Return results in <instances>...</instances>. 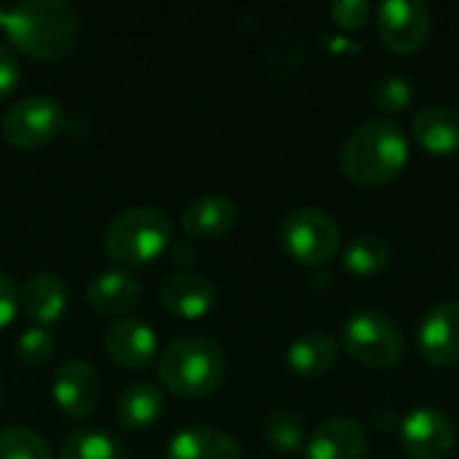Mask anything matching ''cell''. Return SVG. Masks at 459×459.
Segmentation results:
<instances>
[{
    "instance_id": "1",
    "label": "cell",
    "mask_w": 459,
    "mask_h": 459,
    "mask_svg": "<svg viewBox=\"0 0 459 459\" xmlns=\"http://www.w3.org/2000/svg\"><path fill=\"white\" fill-rule=\"evenodd\" d=\"M3 30L27 56L59 62L78 40V13L65 0H22L5 8Z\"/></svg>"
},
{
    "instance_id": "2",
    "label": "cell",
    "mask_w": 459,
    "mask_h": 459,
    "mask_svg": "<svg viewBox=\"0 0 459 459\" xmlns=\"http://www.w3.org/2000/svg\"><path fill=\"white\" fill-rule=\"evenodd\" d=\"M409 161V140L393 118H368L342 145V172L355 186H385Z\"/></svg>"
},
{
    "instance_id": "3",
    "label": "cell",
    "mask_w": 459,
    "mask_h": 459,
    "mask_svg": "<svg viewBox=\"0 0 459 459\" xmlns=\"http://www.w3.org/2000/svg\"><path fill=\"white\" fill-rule=\"evenodd\" d=\"M159 382L180 398H204L226 377V355L207 336H180L159 355Z\"/></svg>"
},
{
    "instance_id": "4",
    "label": "cell",
    "mask_w": 459,
    "mask_h": 459,
    "mask_svg": "<svg viewBox=\"0 0 459 459\" xmlns=\"http://www.w3.org/2000/svg\"><path fill=\"white\" fill-rule=\"evenodd\" d=\"M172 221L148 204L118 212L105 231V253L121 266H145L164 255L172 245Z\"/></svg>"
},
{
    "instance_id": "5",
    "label": "cell",
    "mask_w": 459,
    "mask_h": 459,
    "mask_svg": "<svg viewBox=\"0 0 459 459\" xmlns=\"http://www.w3.org/2000/svg\"><path fill=\"white\" fill-rule=\"evenodd\" d=\"M344 350L366 368L387 371L401 363L403 358V333L395 320L379 309H360L355 312L342 331Z\"/></svg>"
},
{
    "instance_id": "6",
    "label": "cell",
    "mask_w": 459,
    "mask_h": 459,
    "mask_svg": "<svg viewBox=\"0 0 459 459\" xmlns=\"http://www.w3.org/2000/svg\"><path fill=\"white\" fill-rule=\"evenodd\" d=\"M339 223L320 207H296L280 223L285 253L307 266L328 264L339 250Z\"/></svg>"
},
{
    "instance_id": "7",
    "label": "cell",
    "mask_w": 459,
    "mask_h": 459,
    "mask_svg": "<svg viewBox=\"0 0 459 459\" xmlns=\"http://www.w3.org/2000/svg\"><path fill=\"white\" fill-rule=\"evenodd\" d=\"M65 129V108L48 94H27L16 100L0 121L3 137L13 148H43Z\"/></svg>"
},
{
    "instance_id": "8",
    "label": "cell",
    "mask_w": 459,
    "mask_h": 459,
    "mask_svg": "<svg viewBox=\"0 0 459 459\" xmlns=\"http://www.w3.org/2000/svg\"><path fill=\"white\" fill-rule=\"evenodd\" d=\"M455 444V422L436 406H417L401 422V446L411 459H446Z\"/></svg>"
},
{
    "instance_id": "9",
    "label": "cell",
    "mask_w": 459,
    "mask_h": 459,
    "mask_svg": "<svg viewBox=\"0 0 459 459\" xmlns=\"http://www.w3.org/2000/svg\"><path fill=\"white\" fill-rule=\"evenodd\" d=\"M377 32L390 51H420L430 35V11L422 0H387L377 11Z\"/></svg>"
},
{
    "instance_id": "10",
    "label": "cell",
    "mask_w": 459,
    "mask_h": 459,
    "mask_svg": "<svg viewBox=\"0 0 459 459\" xmlns=\"http://www.w3.org/2000/svg\"><path fill=\"white\" fill-rule=\"evenodd\" d=\"M105 352L124 371H145L159 352L156 331L137 317H118L105 328Z\"/></svg>"
},
{
    "instance_id": "11",
    "label": "cell",
    "mask_w": 459,
    "mask_h": 459,
    "mask_svg": "<svg viewBox=\"0 0 459 459\" xmlns=\"http://www.w3.org/2000/svg\"><path fill=\"white\" fill-rule=\"evenodd\" d=\"M420 352L438 368L459 363V301H441L425 312L417 328Z\"/></svg>"
},
{
    "instance_id": "12",
    "label": "cell",
    "mask_w": 459,
    "mask_h": 459,
    "mask_svg": "<svg viewBox=\"0 0 459 459\" xmlns=\"http://www.w3.org/2000/svg\"><path fill=\"white\" fill-rule=\"evenodd\" d=\"M54 403L70 420H86L100 401V377L89 360H65L54 374Z\"/></svg>"
},
{
    "instance_id": "13",
    "label": "cell",
    "mask_w": 459,
    "mask_h": 459,
    "mask_svg": "<svg viewBox=\"0 0 459 459\" xmlns=\"http://www.w3.org/2000/svg\"><path fill=\"white\" fill-rule=\"evenodd\" d=\"M368 433L352 417H331L307 441V459H366Z\"/></svg>"
},
{
    "instance_id": "14",
    "label": "cell",
    "mask_w": 459,
    "mask_h": 459,
    "mask_svg": "<svg viewBox=\"0 0 459 459\" xmlns=\"http://www.w3.org/2000/svg\"><path fill=\"white\" fill-rule=\"evenodd\" d=\"M159 299L169 315H175L180 320H199L215 309L218 288L204 274L180 272V274H172L164 280Z\"/></svg>"
},
{
    "instance_id": "15",
    "label": "cell",
    "mask_w": 459,
    "mask_h": 459,
    "mask_svg": "<svg viewBox=\"0 0 459 459\" xmlns=\"http://www.w3.org/2000/svg\"><path fill=\"white\" fill-rule=\"evenodd\" d=\"M67 285L54 272H35L19 290V309L38 325L46 328L67 312Z\"/></svg>"
},
{
    "instance_id": "16",
    "label": "cell",
    "mask_w": 459,
    "mask_h": 459,
    "mask_svg": "<svg viewBox=\"0 0 459 459\" xmlns=\"http://www.w3.org/2000/svg\"><path fill=\"white\" fill-rule=\"evenodd\" d=\"M411 134L433 156L459 153V110L452 105H425L411 118Z\"/></svg>"
},
{
    "instance_id": "17",
    "label": "cell",
    "mask_w": 459,
    "mask_h": 459,
    "mask_svg": "<svg viewBox=\"0 0 459 459\" xmlns=\"http://www.w3.org/2000/svg\"><path fill=\"white\" fill-rule=\"evenodd\" d=\"M167 459H242V446L218 428L191 425L169 438Z\"/></svg>"
},
{
    "instance_id": "18",
    "label": "cell",
    "mask_w": 459,
    "mask_h": 459,
    "mask_svg": "<svg viewBox=\"0 0 459 459\" xmlns=\"http://www.w3.org/2000/svg\"><path fill=\"white\" fill-rule=\"evenodd\" d=\"M180 223L194 239H221L237 223V204L221 194H204L186 204Z\"/></svg>"
},
{
    "instance_id": "19",
    "label": "cell",
    "mask_w": 459,
    "mask_h": 459,
    "mask_svg": "<svg viewBox=\"0 0 459 459\" xmlns=\"http://www.w3.org/2000/svg\"><path fill=\"white\" fill-rule=\"evenodd\" d=\"M86 301L94 312L100 315H124L129 312L132 307H137L140 301V282L124 272V269H108V272H100L89 288H86Z\"/></svg>"
},
{
    "instance_id": "20",
    "label": "cell",
    "mask_w": 459,
    "mask_h": 459,
    "mask_svg": "<svg viewBox=\"0 0 459 459\" xmlns=\"http://www.w3.org/2000/svg\"><path fill=\"white\" fill-rule=\"evenodd\" d=\"M339 360V344L325 331H307L301 333L285 352V363L296 377L315 379L328 374Z\"/></svg>"
},
{
    "instance_id": "21",
    "label": "cell",
    "mask_w": 459,
    "mask_h": 459,
    "mask_svg": "<svg viewBox=\"0 0 459 459\" xmlns=\"http://www.w3.org/2000/svg\"><path fill=\"white\" fill-rule=\"evenodd\" d=\"M164 406H167V398H164L161 387H156L151 382H137V385H129L118 395L116 417H118L121 428L143 433L161 420Z\"/></svg>"
},
{
    "instance_id": "22",
    "label": "cell",
    "mask_w": 459,
    "mask_h": 459,
    "mask_svg": "<svg viewBox=\"0 0 459 459\" xmlns=\"http://www.w3.org/2000/svg\"><path fill=\"white\" fill-rule=\"evenodd\" d=\"M390 242L382 234H358L344 247L342 264L355 277H374L390 264Z\"/></svg>"
},
{
    "instance_id": "23",
    "label": "cell",
    "mask_w": 459,
    "mask_h": 459,
    "mask_svg": "<svg viewBox=\"0 0 459 459\" xmlns=\"http://www.w3.org/2000/svg\"><path fill=\"white\" fill-rule=\"evenodd\" d=\"M59 459H129V455L116 436L100 428H83L62 441Z\"/></svg>"
},
{
    "instance_id": "24",
    "label": "cell",
    "mask_w": 459,
    "mask_h": 459,
    "mask_svg": "<svg viewBox=\"0 0 459 459\" xmlns=\"http://www.w3.org/2000/svg\"><path fill=\"white\" fill-rule=\"evenodd\" d=\"M264 436H266L272 449H277L282 455H293V452H299L304 446L307 428H304V420L296 411L274 409L264 422Z\"/></svg>"
},
{
    "instance_id": "25",
    "label": "cell",
    "mask_w": 459,
    "mask_h": 459,
    "mask_svg": "<svg viewBox=\"0 0 459 459\" xmlns=\"http://www.w3.org/2000/svg\"><path fill=\"white\" fill-rule=\"evenodd\" d=\"M0 459H51V449L32 428H5L0 433Z\"/></svg>"
},
{
    "instance_id": "26",
    "label": "cell",
    "mask_w": 459,
    "mask_h": 459,
    "mask_svg": "<svg viewBox=\"0 0 459 459\" xmlns=\"http://www.w3.org/2000/svg\"><path fill=\"white\" fill-rule=\"evenodd\" d=\"M371 97L377 100V105H382L387 113H398L403 110L406 105H411L414 100V89H411V81L398 75V73H390V75H382L374 81V89H371Z\"/></svg>"
},
{
    "instance_id": "27",
    "label": "cell",
    "mask_w": 459,
    "mask_h": 459,
    "mask_svg": "<svg viewBox=\"0 0 459 459\" xmlns=\"http://www.w3.org/2000/svg\"><path fill=\"white\" fill-rule=\"evenodd\" d=\"M16 352L22 358L24 366L30 368H38V366H46L54 355V339L46 328H27L22 336H19V344H16Z\"/></svg>"
},
{
    "instance_id": "28",
    "label": "cell",
    "mask_w": 459,
    "mask_h": 459,
    "mask_svg": "<svg viewBox=\"0 0 459 459\" xmlns=\"http://www.w3.org/2000/svg\"><path fill=\"white\" fill-rule=\"evenodd\" d=\"M371 3L368 0H339L331 5V19L339 24V27H347V30H355V27H363L371 16Z\"/></svg>"
},
{
    "instance_id": "29",
    "label": "cell",
    "mask_w": 459,
    "mask_h": 459,
    "mask_svg": "<svg viewBox=\"0 0 459 459\" xmlns=\"http://www.w3.org/2000/svg\"><path fill=\"white\" fill-rule=\"evenodd\" d=\"M19 78H22L19 56L13 54L11 46L0 43V100H5L19 86Z\"/></svg>"
},
{
    "instance_id": "30",
    "label": "cell",
    "mask_w": 459,
    "mask_h": 459,
    "mask_svg": "<svg viewBox=\"0 0 459 459\" xmlns=\"http://www.w3.org/2000/svg\"><path fill=\"white\" fill-rule=\"evenodd\" d=\"M19 312V288L11 274L0 272V328H5Z\"/></svg>"
},
{
    "instance_id": "31",
    "label": "cell",
    "mask_w": 459,
    "mask_h": 459,
    "mask_svg": "<svg viewBox=\"0 0 459 459\" xmlns=\"http://www.w3.org/2000/svg\"><path fill=\"white\" fill-rule=\"evenodd\" d=\"M169 255H172V261L175 264H180V266H188V264H194V258H196V250H194V245L191 242H186V239H172V245H169V250H167Z\"/></svg>"
},
{
    "instance_id": "32",
    "label": "cell",
    "mask_w": 459,
    "mask_h": 459,
    "mask_svg": "<svg viewBox=\"0 0 459 459\" xmlns=\"http://www.w3.org/2000/svg\"><path fill=\"white\" fill-rule=\"evenodd\" d=\"M393 422H395V417H393L390 409H377V411H374V425H377L379 430H390Z\"/></svg>"
},
{
    "instance_id": "33",
    "label": "cell",
    "mask_w": 459,
    "mask_h": 459,
    "mask_svg": "<svg viewBox=\"0 0 459 459\" xmlns=\"http://www.w3.org/2000/svg\"><path fill=\"white\" fill-rule=\"evenodd\" d=\"M3 24H5V8L0 5V30H3Z\"/></svg>"
},
{
    "instance_id": "34",
    "label": "cell",
    "mask_w": 459,
    "mask_h": 459,
    "mask_svg": "<svg viewBox=\"0 0 459 459\" xmlns=\"http://www.w3.org/2000/svg\"><path fill=\"white\" fill-rule=\"evenodd\" d=\"M0 401H3V387H0Z\"/></svg>"
}]
</instances>
